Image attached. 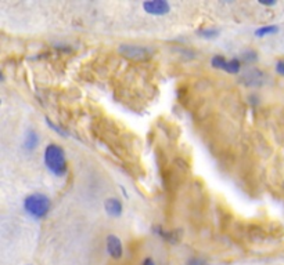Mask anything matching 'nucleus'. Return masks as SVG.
<instances>
[{"label": "nucleus", "mask_w": 284, "mask_h": 265, "mask_svg": "<svg viewBox=\"0 0 284 265\" xmlns=\"http://www.w3.org/2000/svg\"><path fill=\"white\" fill-rule=\"evenodd\" d=\"M121 53L125 54L127 58H133V60H144L148 57L147 48L142 47V46H135V44H129V46H122L121 47Z\"/></svg>", "instance_id": "5"}, {"label": "nucleus", "mask_w": 284, "mask_h": 265, "mask_svg": "<svg viewBox=\"0 0 284 265\" xmlns=\"http://www.w3.org/2000/svg\"><path fill=\"white\" fill-rule=\"evenodd\" d=\"M104 208L107 210V213L113 217H119L122 214V203L119 202V199L117 198H110L104 203Z\"/></svg>", "instance_id": "7"}, {"label": "nucleus", "mask_w": 284, "mask_h": 265, "mask_svg": "<svg viewBox=\"0 0 284 265\" xmlns=\"http://www.w3.org/2000/svg\"><path fill=\"white\" fill-rule=\"evenodd\" d=\"M36 144H38V135L35 134V133H30L28 137H27V141H25V146L28 150H34Z\"/></svg>", "instance_id": "9"}, {"label": "nucleus", "mask_w": 284, "mask_h": 265, "mask_svg": "<svg viewBox=\"0 0 284 265\" xmlns=\"http://www.w3.org/2000/svg\"><path fill=\"white\" fill-rule=\"evenodd\" d=\"M187 265H204V261L201 260V258H191Z\"/></svg>", "instance_id": "12"}, {"label": "nucleus", "mask_w": 284, "mask_h": 265, "mask_svg": "<svg viewBox=\"0 0 284 265\" xmlns=\"http://www.w3.org/2000/svg\"><path fill=\"white\" fill-rule=\"evenodd\" d=\"M44 163L47 166V169L56 175H64L67 173L65 155H64L63 148H60L59 145H47V148L44 151Z\"/></svg>", "instance_id": "1"}, {"label": "nucleus", "mask_w": 284, "mask_h": 265, "mask_svg": "<svg viewBox=\"0 0 284 265\" xmlns=\"http://www.w3.org/2000/svg\"><path fill=\"white\" fill-rule=\"evenodd\" d=\"M143 265H156V262H154L151 258H146V260H144V262H143Z\"/></svg>", "instance_id": "13"}, {"label": "nucleus", "mask_w": 284, "mask_h": 265, "mask_svg": "<svg viewBox=\"0 0 284 265\" xmlns=\"http://www.w3.org/2000/svg\"><path fill=\"white\" fill-rule=\"evenodd\" d=\"M143 9L147 11L148 14L152 15H164L167 14L171 6L167 2H162V0H152V2H146L143 3Z\"/></svg>", "instance_id": "4"}, {"label": "nucleus", "mask_w": 284, "mask_h": 265, "mask_svg": "<svg viewBox=\"0 0 284 265\" xmlns=\"http://www.w3.org/2000/svg\"><path fill=\"white\" fill-rule=\"evenodd\" d=\"M212 65L218 69H223L226 72L229 73H237L240 71V63L237 61V60H230V61H227L225 57H222V55H215V57L212 58Z\"/></svg>", "instance_id": "3"}, {"label": "nucleus", "mask_w": 284, "mask_h": 265, "mask_svg": "<svg viewBox=\"0 0 284 265\" xmlns=\"http://www.w3.org/2000/svg\"><path fill=\"white\" fill-rule=\"evenodd\" d=\"M277 31H279V28H277L276 25H268V26H262V28L258 29V31L255 32V35L262 38V36H266V35L276 34Z\"/></svg>", "instance_id": "8"}, {"label": "nucleus", "mask_w": 284, "mask_h": 265, "mask_svg": "<svg viewBox=\"0 0 284 265\" xmlns=\"http://www.w3.org/2000/svg\"><path fill=\"white\" fill-rule=\"evenodd\" d=\"M107 251L110 256L118 260L122 257L123 249H122V243L119 241V238L115 237V235H108L107 237Z\"/></svg>", "instance_id": "6"}, {"label": "nucleus", "mask_w": 284, "mask_h": 265, "mask_svg": "<svg viewBox=\"0 0 284 265\" xmlns=\"http://www.w3.org/2000/svg\"><path fill=\"white\" fill-rule=\"evenodd\" d=\"M198 35L202 36V38H206V39L215 38V36H218V31H215V29H205V31H200Z\"/></svg>", "instance_id": "10"}, {"label": "nucleus", "mask_w": 284, "mask_h": 265, "mask_svg": "<svg viewBox=\"0 0 284 265\" xmlns=\"http://www.w3.org/2000/svg\"><path fill=\"white\" fill-rule=\"evenodd\" d=\"M276 71L279 75L284 76V61H279V63L276 64Z\"/></svg>", "instance_id": "11"}, {"label": "nucleus", "mask_w": 284, "mask_h": 265, "mask_svg": "<svg viewBox=\"0 0 284 265\" xmlns=\"http://www.w3.org/2000/svg\"><path fill=\"white\" fill-rule=\"evenodd\" d=\"M24 209L31 217L40 220L47 216L50 210V200L46 195L32 193L30 196H27L24 200Z\"/></svg>", "instance_id": "2"}]
</instances>
